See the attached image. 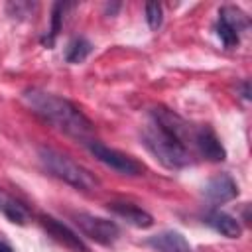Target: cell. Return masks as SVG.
Listing matches in <instances>:
<instances>
[{
    "instance_id": "cell-15",
    "label": "cell",
    "mask_w": 252,
    "mask_h": 252,
    "mask_svg": "<svg viewBox=\"0 0 252 252\" xmlns=\"http://www.w3.org/2000/svg\"><path fill=\"white\" fill-rule=\"evenodd\" d=\"M146 20L150 24V28H159L161 24V6L158 2H148L146 4Z\"/></svg>"
},
{
    "instance_id": "cell-4",
    "label": "cell",
    "mask_w": 252,
    "mask_h": 252,
    "mask_svg": "<svg viewBox=\"0 0 252 252\" xmlns=\"http://www.w3.org/2000/svg\"><path fill=\"white\" fill-rule=\"evenodd\" d=\"M89 150L91 154L100 161L104 163L106 167L118 171V173H124V175H140L144 171V165L140 161H136L134 158L114 150V148H108L104 146L102 142H96V140H91L89 142Z\"/></svg>"
},
{
    "instance_id": "cell-14",
    "label": "cell",
    "mask_w": 252,
    "mask_h": 252,
    "mask_svg": "<svg viewBox=\"0 0 252 252\" xmlns=\"http://www.w3.org/2000/svg\"><path fill=\"white\" fill-rule=\"evenodd\" d=\"M91 49H93V45H91L89 39H85V37H75V39H71L69 45H67L65 59H67L69 63H81V61L91 53Z\"/></svg>"
},
{
    "instance_id": "cell-16",
    "label": "cell",
    "mask_w": 252,
    "mask_h": 252,
    "mask_svg": "<svg viewBox=\"0 0 252 252\" xmlns=\"http://www.w3.org/2000/svg\"><path fill=\"white\" fill-rule=\"evenodd\" d=\"M0 252H14V250H12V246H10V244H6V242H2V240H0Z\"/></svg>"
},
{
    "instance_id": "cell-2",
    "label": "cell",
    "mask_w": 252,
    "mask_h": 252,
    "mask_svg": "<svg viewBox=\"0 0 252 252\" xmlns=\"http://www.w3.org/2000/svg\"><path fill=\"white\" fill-rule=\"evenodd\" d=\"M39 159L43 167L57 179L65 181L67 185L81 189V191H91L98 187V179L81 163L71 159L69 156L53 150V148H41L39 150Z\"/></svg>"
},
{
    "instance_id": "cell-6",
    "label": "cell",
    "mask_w": 252,
    "mask_h": 252,
    "mask_svg": "<svg viewBox=\"0 0 252 252\" xmlns=\"http://www.w3.org/2000/svg\"><path fill=\"white\" fill-rule=\"evenodd\" d=\"M248 26V18L242 10L234 6H224L219 12V24H217V33L222 39L226 47H232L238 43V33Z\"/></svg>"
},
{
    "instance_id": "cell-10",
    "label": "cell",
    "mask_w": 252,
    "mask_h": 252,
    "mask_svg": "<svg viewBox=\"0 0 252 252\" xmlns=\"http://www.w3.org/2000/svg\"><path fill=\"white\" fill-rule=\"evenodd\" d=\"M108 209H110L116 217L124 219V220H126L128 224H132V226L148 228V226H152V224H154L152 215H150V213H146L144 209H140V207L132 205V203H108Z\"/></svg>"
},
{
    "instance_id": "cell-7",
    "label": "cell",
    "mask_w": 252,
    "mask_h": 252,
    "mask_svg": "<svg viewBox=\"0 0 252 252\" xmlns=\"http://www.w3.org/2000/svg\"><path fill=\"white\" fill-rule=\"evenodd\" d=\"M193 144L197 146L199 154L211 161H222L226 158L222 144L219 142L217 134L209 126H199L193 132Z\"/></svg>"
},
{
    "instance_id": "cell-11",
    "label": "cell",
    "mask_w": 252,
    "mask_h": 252,
    "mask_svg": "<svg viewBox=\"0 0 252 252\" xmlns=\"http://www.w3.org/2000/svg\"><path fill=\"white\" fill-rule=\"evenodd\" d=\"M148 244L152 248H156L158 252H191V246L185 240V236L181 232H175V230L159 232V234L152 236L148 240Z\"/></svg>"
},
{
    "instance_id": "cell-13",
    "label": "cell",
    "mask_w": 252,
    "mask_h": 252,
    "mask_svg": "<svg viewBox=\"0 0 252 252\" xmlns=\"http://www.w3.org/2000/svg\"><path fill=\"white\" fill-rule=\"evenodd\" d=\"M0 211L8 217L10 222L26 224V220H28V213H26V209H24L20 203H16L14 199L6 197V195H0Z\"/></svg>"
},
{
    "instance_id": "cell-1",
    "label": "cell",
    "mask_w": 252,
    "mask_h": 252,
    "mask_svg": "<svg viewBox=\"0 0 252 252\" xmlns=\"http://www.w3.org/2000/svg\"><path fill=\"white\" fill-rule=\"evenodd\" d=\"M22 100L26 102V106L39 116L41 120H45L47 124L55 126L57 130L65 132L67 136L81 140V142H91L94 126L93 122L67 98L57 96L53 93H45L39 89H30L22 94Z\"/></svg>"
},
{
    "instance_id": "cell-8",
    "label": "cell",
    "mask_w": 252,
    "mask_h": 252,
    "mask_svg": "<svg viewBox=\"0 0 252 252\" xmlns=\"http://www.w3.org/2000/svg\"><path fill=\"white\" fill-rule=\"evenodd\" d=\"M41 224L43 228L49 232V236L53 240H57L59 244H63L65 248L73 250V252H89V248L83 244V240L65 224H61L59 220H55L53 217H41Z\"/></svg>"
},
{
    "instance_id": "cell-3",
    "label": "cell",
    "mask_w": 252,
    "mask_h": 252,
    "mask_svg": "<svg viewBox=\"0 0 252 252\" xmlns=\"http://www.w3.org/2000/svg\"><path fill=\"white\" fill-rule=\"evenodd\" d=\"M142 140H144V146L152 152V156L159 163H163L165 167H169V169L185 167L189 163V159H191L187 146L181 144L171 134H167L165 130H161L156 122H152L150 126L144 128Z\"/></svg>"
},
{
    "instance_id": "cell-9",
    "label": "cell",
    "mask_w": 252,
    "mask_h": 252,
    "mask_svg": "<svg viewBox=\"0 0 252 252\" xmlns=\"http://www.w3.org/2000/svg\"><path fill=\"white\" fill-rule=\"evenodd\" d=\"M205 195L213 203H226L238 195V187L230 175L220 173V175H215L213 179H209V183L205 185Z\"/></svg>"
},
{
    "instance_id": "cell-12",
    "label": "cell",
    "mask_w": 252,
    "mask_h": 252,
    "mask_svg": "<svg viewBox=\"0 0 252 252\" xmlns=\"http://www.w3.org/2000/svg\"><path fill=\"white\" fill-rule=\"evenodd\" d=\"M205 222L209 226H213L217 232H220L222 236H228V238H238L242 228L238 224V220L226 213H220V211H215V213H209Z\"/></svg>"
},
{
    "instance_id": "cell-5",
    "label": "cell",
    "mask_w": 252,
    "mask_h": 252,
    "mask_svg": "<svg viewBox=\"0 0 252 252\" xmlns=\"http://www.w3.org/2000/svg\"><path fill=\"white\" fill-rule=\"evenodd\" d=\"M73 219H75V224L81 228V232L98 244L110 246L116 242V238L120 234L118 224L112 220H106V219H100V217H94L89 213H75Z\"/></svg>"
}]
</instances>
